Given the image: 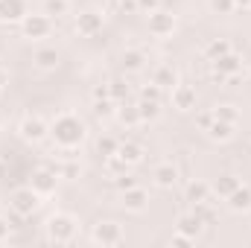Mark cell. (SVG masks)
<instances>
[{
  "mask_svg": "<svg viewBox=\"0 0 251 248\" xmlns=\"http://www.w3.org/2000/svg\"><path fill=\"white\" fill-rule=\"evenodd\" d=\"M53 137H56V143H62V146H76L82 137H85V125H82V120H76L73 114H62L56 123H53Z\"/></svg>",
  "mask_w": 251,
  "mask_h": 248,
  "instance_id": "1",
  "label": "cell"
},
{
  "mask_svg": "<svg viewBox=\"0 0 251 248\" xmlns=\"http://www.w3.org/2000/svg\"><path fill=\"white\" fill-rule=\"evenodd\" d=\"M76 231H79V225H76V219L67 216V213H56V216H50V222H47V237H50L53 243H73V240H76Z\"/></svg>",
  "mask_w": 251,
  "mask_h": 248,
  "instance_id": "2",
  "label": "cell"
},
{
  "mask_svg": "<svg viewBox=\"0 0 251 248\" xmlns=\"http://www.w3.org/2000/svg\"><path fill=\"white\" fill-rule=\"evenodd\" d=\"M91 240L100 246H120L123 243V228L117 222H97L91 231Z\"/></svg>",
  "mask_w": 251,
  "mask_h": 248,
  "instance_id": "3",
  "label": "cell"
},
{
  "mask_svg": "<svg viewBox=\"0 0 251 248\" xmlns=\"http://www.w3.org/2000/svg\"><path fill=\"white\" fill-rule=\"evenodd\" d=\"M35 207H38V193H35L32 187H24V190H18V193L12 196V210H15V213L29 216Z\"/></svg>",
  "mask_w": 251,
  "mask_h": 248,
  "instance_id": "4",
  "label": "cell"
},
{
  "mask_svg": "<svg viewBox=\"0 0 251 248\" xmlns=\"http://www.w3.org/2000/svg\"><path fill=\"white\" fill-rule=\"evenodd\" d=\"M123 204L126 210H131V213H140L146 204H149V193L143 190V187H128V190H123Z\"/></svg>",
  "mask_w": 251,
  "mask_h": 248,
  "instance_id": "5",
  "label": "cell"
},
{
  "mask_svg": "<svg viewBox=\"0 0 251 248\" xmlns=\"http://www.w3.org/2000/svg\"><path fill=\"white\" fill-rule=\"evenodd\" d=\"M149 29H152V35L164 38V35H170L176 29V18L167 15V12H152L149 15Z\"/></svg>",
  "mask_w": 251,
  "mask_h": 248,
  "instance_id": "6",
  "label": "cell"
},
{
  "mask_svg": "<svg viewBox=\"0 0 251 248\" xmlns=\"http://www.w3.org/2000/svg\"><path fill=\"white\" fill-rule=\"evenodd\" d=\"M173 105L178 111H190L196 105V88H190V85H173Z\"/></svg>",
  "mask_w": 251,
  "mask_h": 248,
  "instance_id": "7",
  "label": "cell"
},
{
  "mask_svg": "<svg viewBox=\"0 0 251 248\" xmlns=\"http://www.w3.org/2000/svg\"><path fill=\"white\" fill-rule=\"evenodd\" d=\"M24 32H26L29 38H44V35L50 32V21H47L44 15H26V18H24Z\"/></svg>",
  "mask_w": 251,
  "mask_h": 248,
  "instance_id": "8",
  "label": "cell"
},
{
  "mask_svg": "<svg viewBox=\"0 0 251 248\" xmlns=\"http://www.w3.org/2000/svg\"><path fill=\"white\" fill-rule=\"evenodd\" d=\"M21 18H26L24 0H0V21H21Z\"/></svg>",
  "mask_w": 251,
  "mask_h": 248,
  "instance_id": "9",
  "label": "cell"
},
{
  "mask_svg": "<svg viewBox=\"0 0 251 248\" xmlns=\"http://www.w3.org/2000/svg\"><path fill=\"white\" fill-rule=\"evenodd\" d=\"M76 29H79L82 35H97V32L102 29V15H97V12H85V15H79Z\"/></svg>",
  "mask_w": 251,
  "mask_h": 248,
  "instance_id": "10",
  "label": "cell"
},
{
  "mask_svg": "<svg viewBox=\"0 0 251 248\" xmlns=\"http://www.w3.org/2000/svg\"><path fill=\"white\" fill-rule=\"evenodd\" d=\"M240 59L234 56V53H225V56H219L216 59V79H225V76H237L240 73Z\"/></svg>",
  "mask_w": 251,
  "mask_h": 248,
  "instance_id": "11",
  "label": "cell"
},
{
  "mask_svg": "<svg viewBox=\"0 0 251 248\" xmlns=\"http://www.w3.org/2000/svg\"><path fill=\"white\" fill-rule=\"evenodd\" d=\"M21 134H24V140H41L47 134V125H44L41 117H26L21 123Z\"/></svg>",
  "mask_w": 251,
  "mask_h": 248,
  "instance_id": "12",
  "label": "cell"
},
{
  "mask_svg": "<svg viewBox=\"0 0 251 248\" xmlns=\"http://www.w3.org/2000/svg\"><path fill=\"white\" fill-rule=\"evenodd\" d=\"M152 178H155L158 187H173L176 181H178V170H176L173 164H158L155 173H152Z\"/></svg>",
  "mask_w": 251,
  "mask_h": 248,
  "instance_id": "13",
  "label": "cell"
},
{
  "mask_svg": "<svg viewBox=\"0 0 251 248\" xmlns=\"http://www.w3.org/2000/svg\"><path fill=\"white\" fill-rule=\"evenodd\" d=\"M201 231H204V222H201L196 213H190V216H181V219H178V234H184V237H190V240H196Z\"/></svg>",
  "mask_w": 251,
  "mask_h": 248,
  "instance_id": "14",
  "label": "cell"
},
{
  "mask_svg": "<svg viewBox=\"0 0 251 248\" xmlns=\"http://www.w3.org/2000/svg\"><path fill=\"white\" fill-rule=\"evenodd\" d=\"M228 204H231V210H237V213L251 210V187H237V190L228 196Z\"/></svg>",
  "mask_w": 251,
  "mask_h": 248,
  "instance_id": "15",
  "label": "cell"
},
{
  "mask_svg": "<svg viewBox=\"0 0 251 248\" xmlns=\"http://www.w3.org/2000/svg\"><path fill=\"white\" fill-rule=\"evenodd\" d=\"M240 187V181L234 178V175H219L213 184H210V193H216V196H222V198H228L234 190Z\"/></svg>",
  "mask_w": 251,
  "mask_h": 248,
  "instance_id": "16",
  "label": "cell"
},
{
  "mask_svg": "<svg viewBox=\"0 0 251 248\" xmlns=\"http://www.w3.org/2000/svg\"><path fill=\"white\" fill-rule=\"evenodd\" d=\"M117 155L123 158L126 164H137V161L143 158V146L134 143V140H128V143H120V146H117Z\"/></svg>",
  "mask_w": 251,
  "mask_h": 248,
  "instance_id": "17",
  "label": "cell"
},
{
  "mask_svg": "<svg viewBox=\"0 0 251 248\" xmlns=\"http://www.w3.org/2000/svg\"><path fill=\"white\" fill-rule=\"evenodd\" d=\"M32 190H35L38 196H50V193L56 190V175H53V173H38V175L32 178Z\"/></svg>",
  "mask_w": 251,
  "mask_h": 248,
  "instance_id": "18",
  "label": "cell"
},
{
  "mask_svg": "<svg viewBox=\"0 0 251 248\" xmlns=\"http://www.w3.org/2000/svg\"><path fill=\"white\" fill-rule=\"evenodd\" d=\"M187 198L193 204H199V201H207L210 198V184H204V181H193L187 187Z\"/></svg>",
  "mask_w": 251,
  "mask_h": 248,
  "instance_id": "19",
  "label": "cell"
},
{
  "mask_svg": "<svg viewBox=\"0 0 251 248\" xmlns=\"http://www.w3.org/2000/svg\"><path fill=\"white\" fill-rule=\"evenodd\" d=\"M152 82H155L158 88H173V85H176V70L164 64V67H158V70H155V76H152Z\"/></svg>",
  "mask_w": 251,
  "mask_h": 248,
  "instance_id": "20",
  "label": "cell"
},
{
  "mask_svg": "<svg viewBox=\"0 0 251 248\" xmlns=\"http://www.w3.org/2000/svg\"><path fill=\"white\" fill-rule=\"evenodd\" d=\"M35 64H38L41 70H53V67L59 64V53H56V50H38V53H35Z\"/></svg>",
  "mask_w": 251,
  "mask_h": 248,
  "instance_id": "21",
  "label": "cell"
},
{
  "mask_svg": "<svg viewBox=\"0 0 251 248\" xmlns=\"http://www.w3.org/2000/svg\"><path fill=\"white\" fill-rule=\"evenodd\" d=\"M234 134V123H225V120H216V123L210 125V137L213 140H228Z\"/></svg>",
  "mask_w": 251,
  "mask_h": 248,
  "instance_id": "22",
  "label": "cell"
},
{
  "mask_svg": "<svg viewBox=\"0 0 251 248\" xmlns=\"http://www.w3.org/2000/svg\"><path fill=\"white\" fill-rule=\"evenodd\" d=\"M143 62H146V59H143L140 50H128V53H123V64L128 67V70H140Z\"/></svg>",
  "mask_w": 251,
  "mask_h": 248,
  "instance_id": "23",
  "label": "cell"
},
{
  "mask_svg": "<svg viewBox=\"0 0 251 248\" xmlns=\"http://www.w3.org/2000/svg\"><path fill=\"white\" fill-rule=\"evenodd\" d=\"M117 146H120V143H117L114 137H100V140H97V152H102L105 158L117 155Z\"/></svg>",
  "mask_w": 251,
  "mask_h": 248,
  "instance_id": "24",
  "label": "cell"
},
{
  "mask_svg": "<svg viewBox=\"0 0 251 248\" xmlns=\"http://www.w3.org/2000/svg\"><path fill=\"white\" fill-rule=\"evenodd\" d=\"M213 114H216V120H225V123H237V111H234V105H219Z\"/></svg>",
  "mask_w": 251,
  "mask_h": 248,
  "instance_id": "25",
  "label": "cell"
},
{
  "mask_svg": "<svg viewBox=\"0 0 251 248\" xmlns=\"http://www.w3.org/2000/svg\"><path fill=\"white\" fill-rule=\"evenodd\" d=\"M225 53H231L228 41H213V44L207 47V56H213V59H219V56H225Z\"/></svg>",
  "mask_w": 251,
  "mask_h": 248,
  "instance_id": "26",
  "label": "cell"
},
{
  "mask_svg": "<svg viewBox=\"0 0 251 248\" xmlns=\"http://www.w3.org/2000/svg\"><path fill=\"white\" fill-rule=\"evenodd\" d=\"M210 9L219 15H228V12H234V0H210Z\"/></svg>",
  "mask_w": 251,
  "mask_h": 248,
  "instance_id": "27",
  "label": "cell"
},
{
  "mask_svg": "<svg viewBox=\"0 0 251 248\" xmlns=\"http://www.w3.org/2000/svg\"><path fill=\"white\" fill-rule=\"evenodd\" d=\"M67 12V0H47V15H64Z\"/></svg>",
  "mask_w": 251,
  "mask_h": 248,
  "instance_id": "28",
  "label": "cell"
},
{
  "mask_svg": "<svg viewBox=\"0 0 251 248\" xmlns=\"http://www.w3.org/2000/svg\"><path fill=\"white\" fill-rule=\"evenodd\" d=\"M120 120L128 123V125H134L140 120V111H137V108H123V111H120Z\"/></svg>",
  "mask_w": 251,
  "mask_h": 248,
  "instance_id": "29",
  "label": "cell"
},
{
  "mask_svg": "<svg viewBox=\"0 0 251 248\" xmlns=\"http://www.w3.org/2000/svg\"><path fill=\"white\" fill-rule=\"evenodd\" d=\"M62 175H64V178H76V175H79V164H64Z\"/></svg>",
  "mask_w": 251,
  "mask_h": 248,
  "instance_id": "30",
  "label": "cell"
},
{
  "mask_svg": "<svg viewBox=\"0 0 251 248\" xmlns=\"http://www.w3.org/2000/svg\"><path fill=\"white\" fill-rule=\"evenodd\" d=\"M143 99H152V102H158V85L152 82L149 88H143Z\"/></svg>",
  "mask_w": 251,
  "mask_h": 248,
  "instance_id": "31",
  "label": "cell"
},
{
  "mask_svg": "<svg viewBox=\"0 0 251 248\" xmlns=\"http://www.w3.org/2000/svg\"><path fill=\"white\" fill-rule=\"evenodd\" d=\"M137 9H149V12H158V0H137Z\"/></svg>",
  "mask_w": 251,
  "mask_h": 248,
  "instance_id": "32",
  "label": "cell"
},
{
  "mask_svg": "<svg viewBox=\"0 0 251 248\" xmlns=\"http://www.w3.org/2000/svg\"><path fill=\"white\" fill-rule=\"evenodd\" d=\"M6 237H9V225H6V222H3V219H0V243H3V240H6Z\"/></svg>",
  "mask_w": 251,
  "mask_h": 248,
  "instance_id": "33",
  "label": "cell"
},
{
  "mask_svg": "<svg viewBox=\"0 0 251 248\" xmlns=\"http://www.w3.org/2000/svg\"><path fill=\"white\" fill-rule=\"evenodd\" d=\"M0 178H3V164H0Z\"/></svg>",
  "mask_w": 251,
  "mask_h": 248,
  "instance_id": "34",
  "label": "cell"
}]
</instances>
